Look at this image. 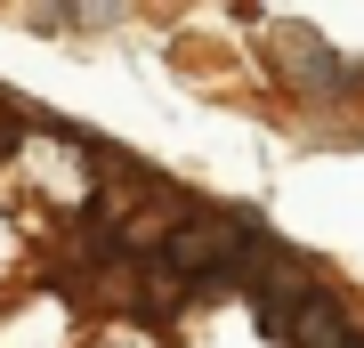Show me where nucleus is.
I'll return each mask as SVG.
<instances>
[{"label": "nucleus", "mask_w": 364, "mask_h": 348, "mask_svg": "<svg viewBox=\"0 0 364 348\" xmlns=\"http://www.w3.org/2000/svg\"><path fill=\"white\" fill-rule=\"evenodd\" d=\"M227 243H235L227 219H186V227L162 235V268L170 275H210V268H227Z\"/></svg>", "instance_id": "nucleus-1"}, {"label": "nucleus", "mask_w": 364, "mask_h": 348, "mask_svg": "<svg viewBox=\"0 0 364 348\" xmlns=\"http://www.w3.org/2000/svg\"><path fill=\"white\" fill-rule=\"evenodd\" d=\"M275 332H284V348H364V340H356V324L340 316L332 300H308V308L284 316Z\"/></svg>", "instance_id": "nucleus-2"}]
</instances>
